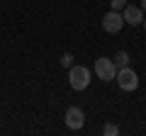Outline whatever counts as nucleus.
Listing matches in <instances>:
<instances>
[{"instance_id":"423d86ee","label":"nucleus","mask_w":146,"mask_h":136,"mask_svg":"<svg viewBox=\"0 0 146 136\" xmlns=\"http://www.w3.org/2000/svg\"><path fill=\"white\" fill-rule=\"evenodd\" d=\"M122 17H124V22H129L131 27H134V24H141V22H144V10H141V7H134V5H127Z\"/></svg>"},{"instance_id":"f257e3e1","label":"nucleus","mask_w":146,"mask_h":136,"mask_svg":"<svg viewBox=\"0 0 146 136\" xmlns=\"http://www.w3.org/2000/svg\"><path fill=\"white\" fill-rule=\"evenodd\" d=\"M68 83L73 90H85L90 85V71L85 66H71L68 68Z\"/></svg>"},{"instance_id":"1a4fd4ad","label":"nucleus","mask_w":146,"mask_h":136,"mask_svg":"<svg viewBox=\"0 0 146 136\" xmlns=\"http://www.w3.org/2000/svg\"><path fill=\"white\" fill-rule=\"evenodd\" d=\"M110 7H112V10H124L127 0H110Z\"/></svg>"},{"instance_id":"20e7f679","label":"nucleus","mask_w":146,"mask_h":136,"mask_svg":"<svg viewBox=\"0 0 146 136\" xmlns=\"http://www.w3.org/2000/svg\"><path fill=\"white\" fill-rule=\"evenodd\" d=\"M122 27H124V17H122L117 10H110L107 15L102 17V29L110 32V34H117Z\"/></svg>"},{"instance_id":"0eeeda50","label":"nucleus","mask_w":146,"mask_h":136,"mask_svg":"<svg viewBox=\"0 0 146 136\" xmlns=\"http://www.w3.org/2000/svg\"><path fill=\"white\" fill-rule=\"evenodd\" d=\"M112 61H115V66H117V71H119V68H124V66H129V53H127V51H117V56L112 58Z\"/></svg>"},{"instance_id":"7ed1b4c3","label":"nucleus","mask_w":146,"mask_h":136,"mask_svg":"<svg viewBox=\"0 0 146 136\" xmlns=\"http://www.w3.org/2000/svg\"><path fill=\"white\" fill-rule=\"evenodd\" d=\"M95 75H98L100 80H115L117 78V66L112 58L107 56H100L98 61H95Z\"/></svg>"},{"instance_id":"9b49d317","label":"nucleus","mask_w":146,"mask_h":136,"mask_svg":"<svg viewBox=\"0 0 146 136\" xmlns=\"http://www.w3.org/2000/svg\"><path fill=\"white\" fill-rule=\"evenodd\" d=\"M141 10H146V0H141Z\"/></svg>"},{"instance_id":"f03ea898","label":"nucleus","mask_w":146,"mask_h":136,"mask_svg":"<svg viewBox=\"0 0 146 136\" xmlns=\"http://www.w3.org/2000/svg\"><path fill=\"white\" fill-rule=\"evenodd\" d=\"M115 80H117V85H119L124 92H131V90L139 88V75H136L129 66L119 68V71H117V78H115Z\"/></svg>"},{"instance_id":"6e6552de","label":"nucleus","mask_w":146,"mask_h":136,"mask_svg":"<svg viewBox=\"0 0 146 136\" xmlns=\"http://www.w3.org/2000/svg\"><path fill=\"white\" fill-rule=\"evenodd\" d=\"M102 134H105V136H117V134H119V126H115V124H105V126H102Z\"/></svg>"},{"instance_id":"f8f14e48","label":"nucleus","mask_w":146,"mask_h":136,"mask_svg":"<svg viewBox=\"0 0 146 136\" xmlns=\"http://www.w3.org/2000/svg\"><path fill=\"white\" fill-rule=\"evenodd\" d=\"M141 24H144V29H146V17H144V22H141Z\"/></svg>"},{"instance_id":"39448f33","label":"nucleus","mask_w":146,"mask_h":136,"mask_svg":"<svg viewBox=\"0 0 146 136\" xmlns=\"http://www.w3.org/2000/svg\"><path fill=\"white\" fill-rule=\"evenodd\" d=\"M83 124H85L83 110H80V107H68V110H66V126L76 131V129H80Z\"/></svg>"},{"instance_id":"9d476101","label":"nucleus","mask_w":146,"mask_h":136,"mask_svg":"<svg viewBox=\"0 0 146 136\" xmlns=\"http://www.w3.org/2000/svg\"><path fill=\"white\" fill-rule=\"evenodd\" d=\"M61 66H66V68L73 66V56H71V53H63V56H61Z\"/></svg>"}]
</instances>
